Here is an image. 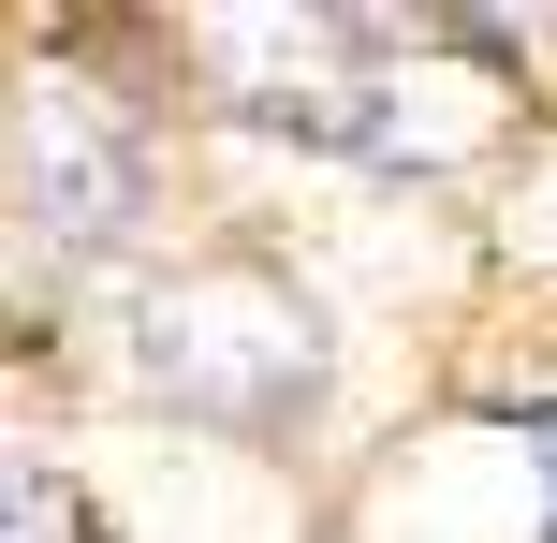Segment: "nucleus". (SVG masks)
<instances>
[{
	"instance_id": "obj_1",
	"label": "nucleus",
	"mask_w": 557,
	"mask_h": 543,
	"mask_svg": "<svg viewBox=\"0 0 557 543\" xmlns=\"http://www.w3.org/2000/svg\"><path fill=\"white\" fill-rule=\"evenodd\" d=\"M308 309L264 280V264H191V280L147 294V382L191 411H221V427H264V411L308 397Z\"/></svg>"
},
{
	"instance_id": "obj_2",
	"label": "nucleus",
	"mask_w": 557,
	"mask_h": 543,
	"mask_svg": "<svg viewBox=\"0 0 557 543\" xmlns=\"http://www.w3.org/2000/svg\"><path fill=\"white\" fill-rule=\"evenodd\" d=\"M15 176H29V221L45 235H117L133 221V162L103 147V103H88V88H29Z\"/></svg>"
},
{
	"instance_id": "obj_3",
	"label": "nucleus",
	"mask_w": 557,
	"mask_h": 543,
	"mask_svg": "<svg viewBox=\"0 0 557 543\" xmlns=\"http://www.w3.org/2000/svg\"><path fill=\"white\" fill-rule=\"evenodd\" d=\"M15 543H45V470H15Z\"/></svg>"
}]
</instances>
